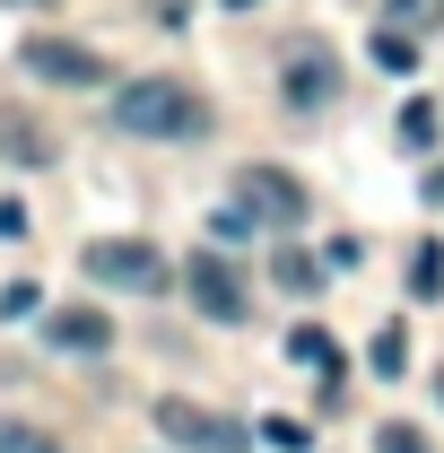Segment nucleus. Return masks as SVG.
Masks as SVG:
<instances>
[{"mask_svg": "<svg viewBox=\"0 0 444 453\" xmlns=\"http://www.w3.org/2000/svg\"><path fill=\"white\" fill-rule=\"evenodd\" d=\"M183 288H192V305H201L210 323H244V314H253V296H244V271H235V262H218V244L183 262Z\"/></svg>", "mask_w": 444, "mask_h": 453, "instance_id": "nucleus-6", "label": "nucleus"}, {"mask_svg": "<svg viewBox=\"0 0 444 453\" xmlns=\"http://www.w3.org/2000/svg\"><path fill=\"white\" fill-rule=\"evenodd\" d=\"M79 271H88L96 288H131V296H157V288L174 280L166 253H157V244H140V235H96V244L79 253Z\"/></svg>", "mask_w": 444, "mask_h": 453, "instance_id": "nucleus-3", "label": "nucleus"}, {"mask_svg": "<svg viewBox=\"0 0 444 453\" xmlns=\"http://www.w3.org/2000/svg\"><path fill=\"white\" fill-rule=\"evenodd\" d=\"M0 453H61L53 427H27V418H0Z\"/></svg>", "mask_w": 444, "mask_h": 453, "instance_id": "nucleus-14", "label": "nucleus"}, {"mask_svg": "<svg viewBox=\"0 0 444 453\" xmlns=\"http://www.w3.org/2000/svg\"><path fill=\"white\" fill-rule=\"evenodd\" d=\"M436 131H444V113L427 105V96H410V105H401V149H436Z\"/></svg>", "mask_w": 444, "mask_h": 453, "instance_id": "nucleus-12", "label": "nucleus"}, {"mask_svg": "<svg viewBox=\"0 0 444 453\" xmlns=\"http://www.w3.org/2000/svg\"><path fill=\"white\" fill-rule=\"evenodd\" d=\"M226 9H253V0H226Z\"/></svg>", "mask_w": 444, "mask_h": 453, "instance_id": "nucleus-23", "label": "nucleus"}, {"mask_svg": "<svg viewBox=\"0 0 444 453\" xmlns=\"http://www.w3.org/2000/svg\"><path fill=\"white\" fill-rule=\"evenodd\" d=\"M436 401H444V375H436Z\"/></svg>", "mask_w": 444, "mask_h": 453, "instance_id": "nucleus-25", "label": "nucleus"}, {"mask_svg": "<svg viewBox=\"0 0 444 453\" xmlns=\"http://www.w3.org/2000/svg\"><path fill=\"white\" fill-rule=\"evenodd\" d=\"M18 235H27V210H18V201H0V244H18Z\"/></svg>", "mask_w": 444, "mask_h": 453, "instance_id": "nucleus-22", "label": "nucleus"}, {"mask_svg": "<svg viewBox=\"0 0 444 453\" xmlns=\"http://www.w3.org/2000/svg\"><path fill=\"white\" fill-rule=\"evenodd\" d=\"M253 235V210H210V244H244Z\"/></svg>", "mask_w": 444, "mask_h": 453, "instance_id": "nucleus-20", "label": "nucleus"}, {"mask_svg": "<svg viewBox=\"0 0 444 453\" xmlns=\"http://www.w3.org/2000/svg\"><path fill=\"white\" fill-rule=\"evenodd\" d=\"M314 280H323V262H305L296 244L279 253V288H296V296H314Z\"/></svg>", "mask_w": 444, "mask_h": 453, "instance_id": "nucleus-18", "label": "nucleus"}, {"mask_svg": "<svg viewBox=\"0 0 444 453\" xmlns=\"http://www.w3.org/2000/svg\"><path fill=\"white\" fill-rule=\"evenodd\" d=\"M384 27H401V35H436L444 0H384Z\"/></svg>", "mask_w": 444, "mask_h": 453, "instance_id": "nucleus-11", "label": "nucleus"}, {"mask_svg": "<svg viewBox=\"0 0 444 453\" xmlns=\"http://www.w3.org/2000/svg\"><path fill=\"white\" fill-rule=\"evenodd\" d=\"M0 149H9V157H27V166H44V157H53V140H44L27 113H0Z\"/></svg>", "mask_w": 444, "mask_h": 453, "instance_id": "nucleus-10", "label": "nucleus"}, {"mask_svg": "<svg viewBox=\"0 0 444 453\" xmlns=\"http://www.w3.org/2000/svg\"><path fill=\"white\" fill-rule=\"evenodd\" d=\"M113 122H122L131 140H201V131H210V105H201L183 79H131V88L113 96Z\"/></svg>", "mask_w": 444, "mask_h": 453, "instance_id": "nucleus-1", "label": "nucleus"}, {"mask_svg": "<svg viewBox=\"0 0 444 453\" xmlns=\"http://www.w3.org/2000/svg\"><path fill=\"white\" fill-rule=\"evenodd\" d=\"M436 201H444V174H436Z\"/></svg>", "mask_w": 444, "mask_h": 453, "instance_id": "nucleus-24", "label": "nucleus"}, {"mask_svg": "<svg viewBox=\"0 0 444 453\" xmlns=\"http://www.w3.org/2000/svg\"><path fill=\"white\" fill-rule=\"evenodd\" d=\"M287 357H296V366H314V375H323V393H340V349H332L323 323H296V332H287Z\"/></svg>", "mask_w": 444, "mask_h": 453, "instance_id": "nucleus-9", "label": "nucleus"}, {"mask_svg": "<svg viewBox=\"0 0 444 453\" xmlns=\"http://www.w3.org/2000/svg\"><path fill=\"white\" fill-rule=\"evenodd\" d=\"M375 453H427V436H418V427H410V418H392L384 436H375Z\"/></svg>", "mask_w": 444, "mask_h": 453, "instance_id": "nucleus-21", "label": "nucleus"}, {"mask_svg": "<svg viewBox=\"0 0 444 453\" xmlns=\"http://www.w3.org/2000/svg\"><path fill=\"white\" fill-rule=\"evenodd\" d=\"M44 340H53V349H79V357H96V349H113V323L96 314V305H79V314H53Z\"/></svg>", "mask_w": 444, "mask_h": 453, "instance_id": "nucleus-8", "label": "nucleus"}, {"mask_svg": "<svg viewBox=\"0 0 444 453\" xmlns=\"http://www.w3.org/2000/svg\"><path fill=\"white\" fill-rule=\"evenodd\" d=\"M27 9H44V0H27Z\"/></svg>", "mask_w": 444, "mask_h": 453, "instance_id": "nucleus-26", "label": "nucleus"}, {"mask_svg": "<svg viewBox=\"0 0 444 453\" xmlns=\"http://www.w3.org/2000/svg\"><path fill=\"white\" fill-rule=\"evenodd\" d=\"M401 357H410V340H401V323H384V332L366 340V366H375V375H401Z\"/></svg>", "mask_w": 444, "mask_h": 453, "instance_id": "nucleus-16", "label": "nucleus"}, {"mask_svg": "<svg viewBox=\"0 0 444 453\" xmlns=\"http://www.w3.org/2000/svg\"><path fill=\"white\" fill-rule=\"evenodd\" d=\"M436 288H444V244L427 235V244L410 253V296H436Z\"/></svg>", "mask_w": 444, "mask_h": 453, "instance_id": "nucleus-13", "label": "nucleus"}, {"mask_svg": "<svg viewBox=\"0 0 444 453\" xmlns=\"http://www.w3.org/2000/svg\"><path fill=\"white\" fill-rule=\"evenodd\" d=\"M235 210H253V226H279L287 235V226L305 219V183L279 174V166H244L235 174Z\"/></svg>", "mask_w": 444, "mask_h": 453, "instance_id": "nucleus-7", "label": "nucleus"}, {"mask_svg": "<svg viewBox=\"0 0 444 453\" xmlns=\"http://www.w3.org/2000/svg\"><path fill=\"white\" fill-rule=\"evenodd\" d=\"M375 61H384L392 79H410V70H418V35H401V27H384V35H375Z\"/></svg>", "mask_w": 444, "mask_h": 453, "instance_id": "nucleus-15", "label": "nucleus"}, {"mask_svg": "<svg viewBox=\"0 0 444 453\" xmlns=\"http://www.w3.org/2000/svg\"><path fill=\"white\" fill-rule=\"evenodd\" d=\"M27 314H44V288H35V280H9V288H0V323H27Z\"/></svg>", "mask_w": 444, "mask_h": 453, "instance_id": "nucleus-17", "label": "nucleus"}, {"mask_svg": "<svg viewBox=\"0 0 444 453\" xmlns=\"http://www.w3.org/2000/svg\"><path fill=\"white\" fill-rule=\"evenodd\" d=\"M18 61H27L35 79H53V88H105L113 79V61L96 53V44H70V35H27Z\"/></svg>", "mask_w": 444, "mask_h": 453, "instance_id": "nucleus-4", "label": "nucleus"}, {"mask_svg": "<svg viewBox=\"0 0 444 453\" xmlns=\"http://www.w3.org/2000/svg\"><path fill=\"white\" fill-rule=\"evenodd\" d=\"M262 445H279V453H305V445H314V427H305V418H262Z\"/></svg>", "mask_w": 444, "mask_h": 453, "instance_id": "nucleus-19", "label": "nucleus"}, {"mask_svg": "<svg viewBox=\"0 0 444 453\" xmlns=\"http://www.w3.org/2000/svg\"><path fill=\"white\" fill-rule=\"evenodd\" d=\"M279 96L296 113H323L340 96V53L332 44H287V61H279Z\"/></svg>", "mask_w": 444, "mask_h": 453, "instance_id": "nucleus-5", "label": "nucleus"}, {"mask_svg": "<svg viewBox=\"0 0 444 453\" xmlns=\"http://www.w3.org/2000/svg\"><path fill=\"white\" fill-rule=\"evenodd\" d=\"M149 427H157L166 445H183V453H253L244 418H226V410H201V401H183V393L157 401V410H149Z\"/></svg>", "mask_w": 444, "mask_h": 453, "instance_id": "nucleus-2", "label": "nucleus"}]
</instances>
